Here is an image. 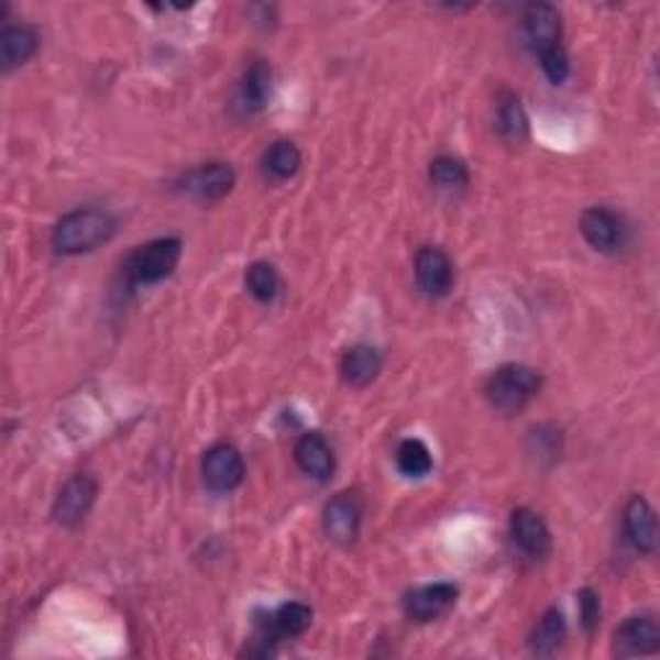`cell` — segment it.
<instances>
[{"label":"cell","mask_w":660,"mask_h":660,"mask_svg":"<svg viewBox=\"0 0 660 660\" xmlns=\"http://www.w3.org/2000/svg\"><path fill=\"white\" fill-rule=\"evenodd\" d=\"M457 596H460V591H457L452 583H431V586L410 591V594L403 598L405 617L413 622H433L444 617L457 604Z\"/></svg>","instance_id":"ba28073f"},{"label":"cell","mask_w":660,"mask_h":660,"mask_svg":"<svg viewBox=\"0 0 660 660\" xmlns=\"http://www.w3.org/2000/svg\"><path fill=\"white\" fill-rule=\"evenodd\" d=\"M245 287L253 297L258 299V302L272 305L274 299L279 297L282 282H279V274H276V268L272 264H266V261H258V264L248 266Z\"/></svg>","instance_id":"7402d4cb"},{"label":"cell","mask_w":660,"mask_h":660,"mask_svg":"<svg viewBox=\"0 0 660 660\" xmlns=\"http://www.w3.org/2000/svg\"><path fill=\"white\" fill-rule=\"evenodd\" d=\"M495 127H498L501 138L508 142H524L529 134V119L524 111L521 101L514 94L504 91L495 103Z\"/></svg>","instance_id":"d6986e66"},{"label":"cell","mask_w":660,"mask_h":660,"mask_svg":"<svg viewBox=\"0 0 660 660\" xmlns=\"http://www.w3.org/2000/svg\"><path fill=\"white\" fill-rule=\"evenodd\" d=\"M201 475H205V483L217 493L235 491V487L243 483V477H245L243 457H240L235 447L217 444L205 454V462H201Z\"/></svg>","instance_id":"52a82bcc"},{"label":"cell","mask_w":660,"mask_h":660,"mask_svg":"<svg viewBox=\"0 0 660 660\" xmlns=\"http://www.w3.org/2000/svg\"><path fill=\"white\" fill-rule=\"evenodd\" d=\"M581 232L588 240V245H594L602 253L619 251L625 243V222L606 207L586 209L581 217Z\"/></svg>","instance_id":"30bf717a"},{"label":"cell","mask_w":660,"mask_h":660,"mask_svg":"<svg viewBox=\"0 0 660 660\" xmlns=\"http://www.w3.org/2000/svg\"><path fill=\"white\" fill-rule=\"evenodd\" d=\"M182 261V240L176 238H161L153 243L138 248L124 264L127 282L132 287H142V284L163 282L165 276L174 274V268Z\"/></svg>","instance_id":"3957f363"},{"label":"cell","mask_w":660,"mask_h":660,"mask_svg":"<svg viewBox=\"0 0 660 660\" xmlns=\"http://www.w3.org/2000/svg\"><path fill=\"white\" fill-rule=\"evenodd\" d=\"M40 47V36L29 26H9L0 34V63L3 70L11 73L13 67L29 63Z\"/></svg>","instance_id":"ac0fdd59"},{"label":"cell","mask_w":660,"mask_h":660,"mask_svg":"<svg viewBox=\"0 0 660 660\" xmlns=\"http://www.w3.org/2000/svg\"><path fill=\"white\" fill-rule=\"evenodd\" d=\"M431 184L441 191H460L470 184V174L464 168L462 161H454V157H437L431 163Z\"/></svg>","instance_id":"cb8c5ba5"},{"label":"cell","mask_w":660,"mask_h":660,"mask_svg":"<svg viewBox=\"0 0 660 660\" xmlns=\"http://www.w3.org/2000/svg\"><path fill=\"white\" fill-rule=\"evenodd\" d=\"M524 24V40H527L529 50L535 55H544L547 50L560 47V36H562V24H560V13L554 6L550 3H531L527 6L521 16Z\"/></svg>","instance_id":"8992f818"},{"label":"cell","mask_w":660,"mask_h":660,"mask_svg":"<svg viewBox=\"0 0 660 660\" xmlns=\"http://www.w3.org/2000/svg\"><path fill=\"white\" fill-rule=\"evenodd\" d=\"M578 609H581L583 629H586V632H594L598 622H602V602H598L596 591L583 588L581 594H578Z\"/></svg>","instance_id":"484cf974"},{"label":"cell","mask_w":660,"mask_h":660,"mask_svg":"<svg viewBox=\"0 0 660 660\" xmlns=\"http://www.w3.org/2000/svg\"><path fill=\"white\" fill-rule=\"evenodd\" d=\"M322 524H326L328 537L339 544H349L354 542L359 535V524H362V504L354 493H341L336 495L333 501L326 506V516H322Z\"/></svg>","instance_id":"7c38bea8"},{"label":"cell","mask_w":660,"mask_h":660,"mask_svg":"<svg viewBox=\"0 0 660 660\" xmlns=\"http://www.w3.org/2000/svg\"><path fill=\"white\" fill-rule=\"evenodd\" d=\"M539 63H542V70L547 78H550L554 86H560V82H565V78L570 75V59L565 47H552L547 50L544 55H539Z\"/></svg>","instance_id":"d4e9b609"},{"label":"cell","mask_w":660,"mask_h":660,"mask_svg":"<svg viewBox=\"0 0 660 660\" xmlns=\"http://www.w3.org/2000/svg\"><path fill=\"white\" fill-rule=\"evenodd\" d=\"M114 230V217L103 209H75L57 222L52 232V245L63 256H80V253H91L107 243Z\"/></svg>","instance_id":"6da1fadb"},{"label":"cell","mask_w":660,"mask_h":660,"mask_svg":"<svg viewBox=\"0 0 660 660\" xmlns=\"http://www.w3.org/2000/svg\"><path fill=\"white\" fill-rule=\"evenodd\" d=\"M397 470L405 477H426L433 470V460L429 447L421 439H405L397 447Z\"/></svg>","instance_id":"603a6c76"},{"label":"cell","mask_w":660,"mask_h":660,"mask_svg":"<svg viewBox=\"0 0 660 660\" xmlns=\"http://www.w3.org/2000/svg\"><path fill=\"white\" fill-rule=\"evenodd\" d=\"M96 495H99V483H96L91 475L73 477L70 483L59 491L55 508H52L57 524H63L67 529L78 527V524L88 516V512L94 508Z\"/></svg>","instance_id":"5b68a950"},{"label":"cell","mask_w":660,"mask_h":660,"mask_svg":"<svg viewBox=\"0 0 660 660\" xmlns=\"http://www.w3.org/2000/svg\"><path fill=\"white\" fill-rule=\"evenodd\" d=\"M539 389H542V374L537 370L524 364H506L491 374L485 385V397L495 410L512 416V413H519L531 397H537Z\"/></svg>","instance_id":"7a4b0ae2"},{"label":"cell","mask_w":660,"mask_h":660,"mask_svg":"<svg viewBox=\"0 0 660 660\" xmlns=\"http://www.w3.org/2000/svg\"><path fill=\"white\" fill-rule=\"evenodd\" d=\"M232 186H235V170L228 163L199 165L178 182V189L197 201H220L232 191Z\"/></svg>","instance_id":"277c9868"},{"label":"cell","mask_w":660,"mask_h":660,"mask_svg":"<svg viewBox=\"0 0 660 660\" xmlns=\"http://www.w3.org/2000/svg\"><path fill=\"white\" fill-rule=\"evenodd\" d=\"M295 457L305 475L320 480V483H326V480L333 477L336 472L333 449L328 447V441L322 439L320 433H305V437L297 441Z\"/></svg>","instance_id":"9a60e30c"},{"label":"cell","mask_w":660,"mask_h":660,"mask_svg":"<svg viewBox=\"0 0 660 660\" xmlns=\"http://www.w3.org/2000/svg\"><path fill=\"white\" fill-rule=\"evenodd\" d=\"M416 282L424 295L444 297L452 289L454 268L452 261L439 248H424L416 256Z\"/></svg>","instance_id":"8fae6325"},{"label":"cell","mask_w":660,"mask_h":660,"mask_svg":"<svg viewBox=\"0 0 660 660\" xmlns=\"http://www.w3.org/2000/svg\"><path fill=\"white\" fill-rule=\"evenodd\" d=\"M625 531L637 552L650 554L658 544V521L648 501L642 495H635L625 508Z\"/></svg>","instance_id":"5bb4252c"},{"label":"cell","mask_w":660,"mask_h":660,"mask_svg":"<svg viewBox=\"0 0 660 660\" xmlns=\"http://www.w3.org/2000/svg\"><path fill=\"white\" fill-rule=\"evenodd\" d=\"M565 617L558 609H550L542 614V619L537 622L535 632H531V652L535 656H552L565 640Z\"/></svg>","instance_id":"ffe728a7"},{"label":"cell","mask_w":660,"mask_h":660,"mask_svg":"<svg viewBox=\"0 0 660 660\" xmlns=\"http://www.w3.org/2000/svg\"><path fill=\"white\" fill-rule=\"evenodd\" d=\"M512 537L514 542L521 547V552H527L529 558L542 560L550 554V529H547L542 516L531 512V508H516L512 516Z\"/></svg>","instance_id":"4fadbf2b"},{"label":"cell","mask_w":660,"mask_h":660,"mask_svg":"<svg viewBox=\"0 0 660 660\" xmlns=\"http://www.w3.org/2000/svg\"><path fill=\"white\" fill-rule=\"evenodd\" d=\"M302 165V153H299L295 142H274L264 155V168L274 182H287Z\"/></svg>","instance_id":"44dd1931"},{"label":"cell","mask_w":660,"mask_h":660,"mask_svg":"<svg viewBox=\"0 0 660 660\" xmlns=\"http://www.w3.org/2000/svg\"><path fill=\"white\" fill-rule=\"evenodd\" d=\"M268 96H272V67L266 63H253L240 80L235 107L248 117L258 114L266 107Z\"/></svg>","instance_id":"2e32d148"},{"label":"cell","mask_w":660,"mask_h":660,"mask_svg":"<svg viewBox=\"0 0 660 660\" xmlns=\"http://www.w3.org/2000/svg\"><path fill=\"white\" fill-rule=\"evenodd\" d=\"M380 372H382V354L374 346L359 343V346L349 349L346 354H343L341 374L343 380H346V385L351 387L372 385Z\"/></svg>","instance_id":"e0dca14e"},{"label":"cell","mask_w":660,"mask_h":660,"mask_svg":"<svg viewBox=\"0 0 660 660\" xmlns=\"http://www.w3.org/2000/svg\"><path fill=\"white\" fill-rule=\"evenodd\" d=\"M660 648V627L656 617L640 614V617H629L625 625L614 635V652L619 658L632 656H652Z\"/></svg>","instance_id":"9c48e42d"}]
</instances>
